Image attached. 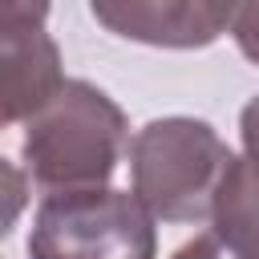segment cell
<instances>
[{
	"label": "cell",
	"mask_w": 259,
	"mask_h": 259,
	"mask_svg": "<svg viewBox=\"0 0 259 259\" xmlns=\"http://www.w3.org/2000/svg\"><path fill=\"white\" fill-rule=\"evenodd\" d=\"M210 231L239 259H259V150H243V158L231 162Z\"/></svg>",
	"instance_id": "6"
},
{
	"label": "cell",
	"mask_w": 259,
	"mask_h": 259,
	"mask_svg": "<svg viewBox=\"0 0 259 259\" xmlns=\"http://www.w3.org/2000/svg\"><path fill=\"white\" fill-rule=\"evenodd\" d=\"M49 8L45 4H24V0H4L0 8V65H4V121H32L61 89H65V69H61V49L53 32L45 28Z\"/></svg>",
	"instance_id": "4"
},
{
	"label": "cell",
	"mask_w": 259,
	"mask_h": 259,
	"mask_svg": "<svg viewBox=\"0 0 259 259\" xmlns=\"http://www.w3.org/2000/svg\"><path fill=\"white\" fill-rule=\"evenodd\" d=\"M89 12L113 36L154 49H206L235 20V4L210 0H93Z\"/></svg>",
	"instance_id": "5"
},
{
	"label": "cell",
	"mask_w": 259,
	"mask_h": 259,
	"mask_svg": "<svg viewBox=\"0 0 259 259\" xmlns=\"http://www.w3.org/2000/svg\"><path fill=\"white\" fill-rule=\"evenodd\" d=\"M170 259H239V255H235L214 231H206V235H194L190 243H182Z\"/></svg>",
	"instance_id": "8"
},
{
	"label": "cell",
	"mask_w": 259,
	"mask_h": 259,
	"mask_svg": "<svg viewBox=\"0 0 259 259\" xmlns=\"http://www.w3.org/2000/svg\"><path fill=\"white\" fill-rule=\"evenodd\" d=\"M125 142L130 121L121 105L105 89L73 77L32 121H24L20 154L28 178L45 194L101 190L109 186Z\"/></svg>",
	"instance_id": "1"
},
{
	"label": "cell",
	"mask_w": 259,
	"mask_h": 259,
	"mask_svg": "<svg viewBox=\"0 0 259 259\" xmlns=\"http://www.w3.org/2000/svg\"><path fill=\"white\" fill-rule=\"evenodd\" d=\"M231 36H235L239 53H243L247 61H255V65H259V0H255V4H235Z\"/></svg>",
	"instance_id": "7"
},
{
	"label": "cell",
	"mask_w": 259,
	"mask_h": 259,
	"mask_svg": "<svg viewBox=\"0 0 259 259\" xmlns=\"http://www.w3.org/2000/svg\"><path fill=\"white\" fill-rule=\"evenodd\" d=\"M239 130H243V150H259V97H251L239 113Z\"/></svg>",
	"instance_id": "9"
},
{
	"label": "cell",
	"mask_w": 259,
	"mask_h": 259,
	"mask_svg": "<svg viewBox=\"0 0 259 259\" xmlns=\"http://www.w3.org/2000/svg\"><path fill=\"white\" fill-rule=\"evenodd\" d=\"M154 214L134 190H65L45 194L32 231L28 259H154Z\"/></svg>",
	"instance_id": "3"
},
{
	"label": "cell",
	"mask_w": 259,
	"mask_h": 259,
	"mask_svg": "<svg viewBox=\"0 0 259 259\" xmlns=\"http://www.w3.org/2000/svg\"><path fill=\"white\" fill-rule=\"evenodd\" d=\"M235 154L202 117H154L130 142L134 194L162 223H210Z\"/></svg>",
	"instance_id": "2"
}]
</instances>
